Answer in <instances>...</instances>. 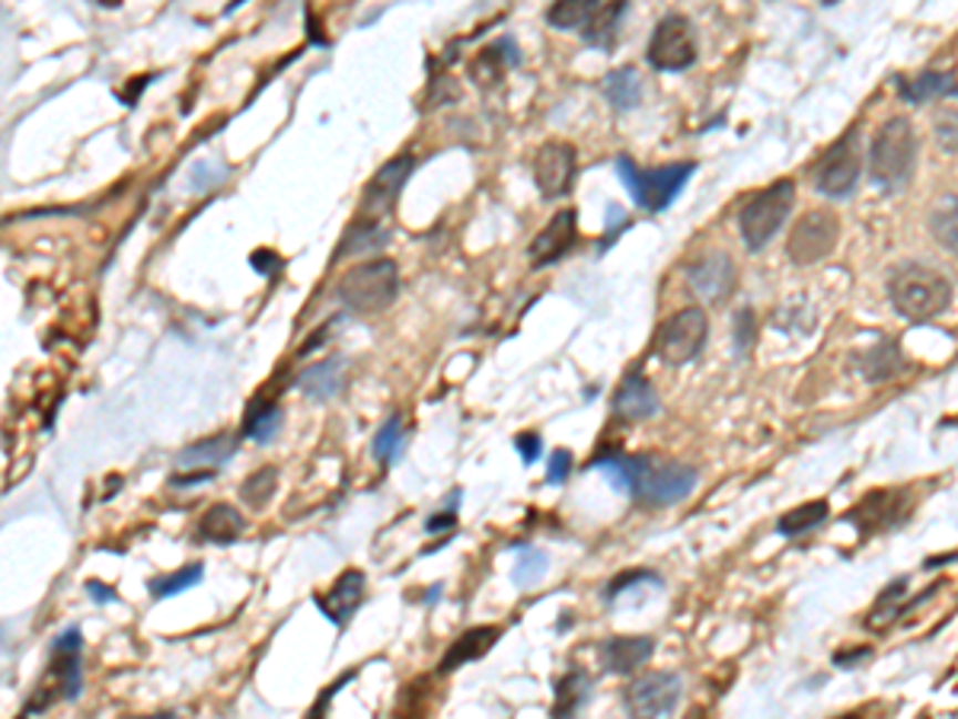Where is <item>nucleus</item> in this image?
Listing matches in <instances>:
<instances>
[{
  "label": "nucleus",
  "instance_id": "9d476101",
  "mask_svg": "<svg viewBox=\"0 0 958 719\" xmlns=\"http://www.w3.org/2000/svg\"><path fill=\"white\" fill-rule=\"evenodd\" d=\"M681 694H684V685H681V675H674V671L642 675L627 691V713H630V719L671 717Z\"/></svg>",
  "mask_w": 958,
  "mask_h": 719
},
{
  "label": "nucleus",
  "instance_id": "473e14b6",
  "mask_svg": "<svg viewBox=\"0 0 958 719\" xmlns=\"http://www.w3.org/2000/svg\"><path fill=\"white\" fill-rule=\"evenodd\" d=\"M827 515H831L827 502H805V505H799L793 512H786V515L776 522V531L786 534V537H799V534H805V531L822 525Z\"/></svg>",
  "mask_w": 958,
  "mask_h": 719
},
{
  "label": "nucleus",
  "instance_id": "37998d69",
  "mask_svg": "<svg viewBox=\"0 0 958 719\" xmlns=\"http://www.w3.org/2000/svg\"><path fill=\"white\" fill-rule=\"evenodd\" d=\"M751 332H754V314H751V310H741L739 330H735V352H739V356H744V352L751 349V339H754Z\"/></svg>",
  "mask_w": 958,
  "mask_h": 719
},
{
  "label": "nucleus",
  "instance_id": "bb28decb",
  "mask_svg": "<svg viewBox=\"0 0 958 719\" xmlns=\"http://www.w3.org/2000/svg\"><path fill=\"white\" fill-rule=\"evenodd\" d=\"M198 534H202V541H212V544H230L244 534V518L227 502H218L205 512Z\"/></svg>",
  "mask_w": 958,
  "mask_h": 719
},
{
  "label": "nucleus",
  "instance_id": "1a4fd4ad",
  "mask_svg": "<svg viewBox=\"0 0 958 719\" xmlns=\"http://www.w3.org/2000/svg\"><path fill=\"white\" fill-rule=\"evenodd\" d=\"M646 58L656 71H687L697 61V39L690 20L681 13H668L649 39Z\"/></svg>",
  "mask_w": 958,
  "mask_h": 719
},
{
  "label": "nucleus",
  "instance_id": "a18cd8bd",
  "mask_svg": "<svg viewBox=\"0 0 958 719\" xmlns=\"http://www.w3.org/2000/svg\"><path fill=\"white\" fill-rule=\"evenodd\" d=\"M939 141L949 154H956V115H949V122L939 125Z\"/></svg>",
  "mask_w": 958,
  "mask_h": 719
},
{
  "label": "nucleus",
  "instance_id": "20e7f679",
  "mask_svg": "<svg viewBox=\"0 0 958 719\" xmlns=\"http://www.w3.org/2000/svg\"><path fill=\"white\" fill-rule=\"evenodd\" d=\"M693 170H697L693 164H668L658 166V170H639L627 154L617 157V173H620L624 186L630 189L636 205L646 208V212H665L681 195L687 179L693 176Z\"/></svg>",
  "mask_w": 958,
  "mask_h": 719
},
{
  "label": "nucleus",
  "instance_id": "39448f33",
  "mask_svg": "<svg viewBox=\"0 0 958 719\" xmlns=\"http://www.w3.org/2000/svg\"><path fill=\"white\" fill-rule=\"evenodd\" d=\"M795 202V183L793 179H776L770 189L758 193L744 208H741L739 230L741 240L748 249H764L776 230L783 227V222L790 218Z\"/></svg>",
  "mask_w": 958,
  "mask_h": 719
},
{
  "label": "nucleus",
  "instance_id": "aec40b11",
  "mask_svg": "<svg viewBox=\"0 0 958 719\" xmlns=\"http://www.w3.org/2000/svg\"><path fill=\"white\" fill-rule=\"evenodd\" d=\"M656 643L649 637H614L601 643V665L614 675H632L652 659Z\"/></svg>",
  "mask_w": 958,
  "mask_h": 719
},
{
  "label": "nucleus",
  "instance_id": "9b49d317",
  "mask_svg": "<svg viewBox=\"0 0 958 719\" xmlns=\"http://www.w3.org/2000/svg\"><path fill=\"white\" fill-rule=\"evenodd\" d=\"M837 234H841V224L831 212H808L795 222L793 234H790V244H786V253L793 259L795 266H812L824 259L834 244H837Z\"/></svg>",
  "mask_w": 958,
  "mask_h": 719
},
{
  "label": "nucleus",
  "instance_id": "f3484780",
  "mask_svg": "<svg viewBox=\"0 0 958 719\" xmlns=\"http://www.w3.org/2000/svg\"><path fill=\"white\" fill-rule=\"evenodd\" d=\"M904 512V493H895V490H882V493H873L866 496L853 512L847 515V522L859 534H876V531H885L898 522V515Z\"/></svg>",
  "mask_w": 958,
  "mask_h": 719
},
{
  "label": "nucleus",
  "instance_id": "c03bdc74",
  "mask_svg": "<svg viewBox=\"0 0 958 719\" xmlns=\"http://www.w3.org/2000/svg\"><path fill=\"white\" fill-rule=\"evenodd\" d=\"M278 266H281V259H278L275 253H269V249H256V253H253V269H256V273L272 276Z\"/></svg>",
  "mask_w": 958,
  "mask_h": 719
},
{
  "label": "nucleus",
  "instance_id": "4c0bfd02",
  "mask_svg": "<svg viewBox=\"0 0 958 719\" xmlns=\"http://www.w3.org/2000/svg\"><path fill=\"white\" fill-rule=\"evenodd\" d=\"M595 3L588 0H566V3H553L547 10V23L556 29H581L585 20L591 17Z\"/></svg>",
  "mask_w": 958,
  "mask_h": 719
},
{
  "label": "nucleus",
  "instance_id": "cd10ccee",
  "mask_svg": "<svg viewBox=\"0 0 958 719\" xmlns=\"http://www.w3.org/2000/svg\"><path fill=\"white\" fill-rule=\"evenodd\" d=\"M627 13V3H595L591 17L581 27V39L595 49H610L614 35H617V23Z\"/></svg>",
  "mask_w": 958,
  "mask_h": 719
},
{
  "label": "nucleus",
  "instance_id": "f257e3e1",
  "mask_svg": "<svg viewBox=\"0 0 958 719\" xmlns=\"http://www.w3.org/2000/svg\"><path fill=\"white\" fill-rule=\"evenodd\" d=\"M888 298L910 323H930L952 307V281L920 263H904L888 281Z\"/></svg>",
  "mask_w": 958,
  "mask_h": 719
},
{
  "label": "nucleus",
  "instance_id": "0eeeda50",
  "mask_svg": "<svg viewBox=\"0 0 958 719\" xmlns=\"http://www.w3.org/2000/svg\"><path fill=\"white\" fill-rule=\"evenodd\" d=\"M697 490V471L690 464H652V458H639V471L632 480V496L649 505H678Z\"/></svg>",
  "mask_w": 958,
  "mask_h": 719
},
{
  "label": "nucleus",
  "instance_id": "e433bc0d",
  "mask_svg": "<svg viewBox=\"0 0 958 719\" xmlns=\"http://www.w3.org/2000/svg\"><path fill=\"white\" fill-rule=\"evenodd\" d=\"M930 230H933V237H936L942 247L949 249V253H956V247H958V240H956V195L942 198V202L933 208Z\"/></svg>",
  "mask_w": 958,
  "mask_h": 719
},
{
  "label": "nucleus",
  "instance_id": "c85d7f7f",
  "mask_svg": "<svg viewBox=\"0 0 958 719\" xmlns=\"http://www.w3.org/2000/svg\"><path fill=\"white\" fill-rule=\"evenodd\" d=\"M591 697V678L585 671L573 668L559 688H556V703H553V719H573Z\"/></svg>",
  "mask_w": 958,
  "mask_h": 719
},
{
  "label": "nucleus",
  "instance_id": "3c124183",
  "mask_svg": "<svg viewBox=\"0 0 958 719\" xmlns=\"http://www.w3.org/2000/svg\"><path fill=\"white\" fill-rule=\"evenodd\" d=\"M837 719H859V713H847V717H837Z\"/></svg>",
  "mask_w": 958,
  "mask_h": 719
},
{
  "label": "nucleus",
  "instance_id": "72a5a7b5",
  "mask_svg": "<svg viewBox=\"0 0 958 719\" xmlns=\"http://www.w3.org/2000/svg\"><path fill=\"white\" fill-rule=\"evenodd\" d=\"M387 240H390V234H387L378 222H358L356 227H349V234H346V240H342V247H339V256L381 249Z\"/></svg>",
  "mask_w": 958,
  "mask_h": 719
},
{
  "label": "nucleus",
  "instance_id": "2f4dec72",
  "mask_svg": "<svg viewBox=\"0 0 958 719\" xmlns=\"http://www.w3.org/2000/svg\"><path fill=\"white\" fill-rule=\"evenodd\" d=\"M281 429V407L275 403H253L247 422H244V435L259 444H269Z\"/></svg>",
  "mask_w": 958,
  "mask_h": 719
},
{
  "label": "nucleus",
  "instance_id": "7ed1b4c3",
  "mask_svg": "<svg viewBox=\"0 0 958 719\" xmlns=\"http://www.w3.org/2000/svg\"><path fill=\"white\" fill-rule=\"evenodd\" d=\"M339 301L352 314H381L400 295V269L393 259H371L349 269L336 288Z\"/></svg>",
  "mask_w": 958,
  "mask_h": 719
},
{
  "label": "nucleus",
  "instance_id": "603ef678",
  "mask_svg": "<svg viewBox=\"0 0 958 719\" xmlns=\"http://www.w3.org/2000/svg\"><path fill=\"white\" fill-rule=\"evenodd\" d=\"M20 719H27V717H20Z\"/></svg>",
  "mask_w": 958,
  "mask_h": 719
},
{
  "label": "nucleus",
  "instance_id": "79ce46f5",
  "mask_svg": "<svg viewBox=\"0 0 958 719\" xmlns=\"http://www.w3.org/2000/svg\"><path fill=\"white\" fill-rule=\"evenodd\" d=\"M515 448H518L521 461L524 464H537V458H540V451H544V442H540V435H534V432H524V435H518L515 439Z\"/></svg>",
  "mask_w": 958,
  "mask_h": 719
},
{
  "label": "nucleus",
  "instance_id": "09e8293b",
  "mask_svg": "<svg viewBox=\"0 0 958 719\" xmlns=\"http://www.w3.org/2000/svg\"><path fill=\"white\" fill-rule=\"evenodd\" d=\"M86 588H90V598H93V602H112V598H115V595H112V588L100 585V582H90Z\"/></svg>",
  "mask_w": 958,
  "mask_h": 719
},
{
  "label": "nucleus",
  "instance_id": "423d86ee",
  "mask_svg": "<svg viewBox=\"0 0 958 719\" xmlns=\"http://www.w3.org/2000/svg\"><path fill=\"white\" fill-rule=\"evenodd\" d=\"M707 336H710V320H707V310L700 307H684L678 310L674 317H668L656 332V359L678 368V364H687L693 361L703 346H707Z\"/></svg>",
  "mask_w": 958,
  "mask_h": 719
},
{
  "label": "nucleus",
  "instance_id": "b1692460",
  "mask_svg": "<svg viewBox=\"0 0 958 719\" xmlns=\"http://www.w3.org/2000/svg\"><path fill=\"white\" fill-rule=\"evenodd\" d=\"M518 61V45H515L512 39H498L495 45H490L483 55L470 64V78L476 83H483V86H486V83H498L502 74H505L508 68H515Z\"/></svg>",
  "mask_w": 958,
  "mask_h": 719
},
{
  "label": "nucleus",
  "instance_id": "a19ab883",
  "mask_svg": "<svg viewBox=\"0 0 958 719\" xmlns=\"http://www.w3.org/2000/svg\"><path fill=\"white\" fill-rule=\"evenodd\" d=\"M573 473V454L569 451H553L547 464V483H566V476Z\"/></svg>",
  "mask_w": 958,
  "mask_h": 719
},
{
  "label": "nucleus",
  "instance_id": "de8ad7c7",
  "mask_svg": "<svg viewBox=\"0 0 958 719\" xmlns=\"http://www.w3.org/2000/svg\"><path fill=\"white\" fill-rule=\"evenodd\" d=\"M859 659H869V649H856V653H837V656H834V665H844V668H849V665H856Z\"/></svg>",
  "mask_w": 958,
  "mask_h": 719
},
{
  "label": "nucleus",
  "instance_id": "2eb2a0df",
  "mask_svg": "<svg viewBox=\"0 0 958 719\" xmlns=\"http://www.w3.org/2000/svg\"><path fill=\"white\" fill-rule=\"evenodd\" d=\"M575 212L573 208H563V212H556L553 218L547 222V227L537 234V240L530 244V249H527V256H530V266L534 269H540V266H549V263H556L563 253H569L575 244V237H578V227H575Z\"/></svg>",
  "mask_w": 958,
  "mask_h": 719
},
{
  "label": "nucleus",
  "instance_id": "393cba45",
  "mask_svg": "<svg viewBox=\"0 0 958 719\" xmlns=\"http://www.w3.org/2000/svg\"><path fill=\"white\" fill-rule=\"evenodd\" d=\"M902 368H904L902 349H898V342L888 339V336H882L876 346L859 359V371H863V378H866L869 384H878V381L895 378Z\"/></svg>",
  "mask_w": 958,
  "mask_h": 719
},
{
  "label": "nucleus",
  "instance_id": "5701e85b",
  "mask_svg": "<svg viewBox=\"0 0 958 719\" xmlns=\"http://www.w3.org/2000/svg\"><path fill=\"white\" fill-rule=\"evenodd\" d=\"M346 371H349V361L339 359V356L320 361V364H310L298 378V390L310 400H329L346 388Z\"/></svg>",
  "mask_w": 958,
  "mask_h": 719
},
{
  "label": "nucleus",
  "instance_id": "f704fd0d",
  "mask_svg": "<svg viewBox=\"0 0 958 719\" xmlns=\"http://www.w3.org/2000/svg\"><path fill=\"white\" fill-rule=\"evenodd\" d=\"M403 448H406L403 422H400V415H390L381 425L378 439H374V454H378V461H383V464H396L400 454H403Z\"/></svg>",
  "mask_w": 958,
  "mask_h": 719
},
{
  "label": "nucleus",
  "instance_id": "a878e982",
  "mask_svg": "<svg viewBox=\"0 0 958 719\" xmlns=\"http://www.w3.org/2000/svg\"><path fill=\"white\" fill-rule=\"evenodd\" d=\"M604 96L617 112H630L642 103V78L636 68H617L604 78Z\"/></svg>",
  "mask_w": 958,
  "mask_h": 719
},
{
  "label": "nucleus",
  "instance_id": "49530a36",
  "mask_svg": "<svg viewBox=\"0 0 958 719\" xmlns=\"http://www.w3.org/2000/svg\"><path fill=\"white\" fill-rule=\"evenodd\" d=\"M454 522H457V515H454V509H447V512H441L439 518H429V531L432 534H439V531H447V527H454Z\"/></svg>",
  "mask_w": 958,
  "mask_h": 719
},
{
  "label": "nucleus",
  "instance_id": "4468645a",
  "mask_svg": "<svg viewBox=\"0 0 958 719\" xmlns=\"http://www.w3.org/2000/svg\"><path fill=\"white\" fill-rule=\"evenodd\" d=\"M690 288L707 301H725L735 291V263L729 253H710L690 266Z\"/></svg>",
  "mask_w": 958,
  "mask_h": 719
},
{
  "label": "nucleus",
  "instance_id": "6ab92c4d",
  "mask_svg": "<svg viewBox=\"0 0 958 719\" xmlns=\"http://www.w3.org/2000/svg\"><path fill=\"white\" fill-rule=\"evenodd\" d=\"M361 598H364V573L349 569V573H342L339 579L332 582V588H329L327 595L317 598V605H320V610L327 614L332 624L346 627L349 617H352L358 605H361Z\"/></svg>",
  "mask_w": 958,
  "mask_h": 719
},
{
  "label": "nucleus",
  "instance_id": "a211bd4d",
  "mask_svg": "<svg viewBox=\"0 0 958 719\" xmlns=\"http://www.w3.org/2000/svg\"><path fill=\"white\" fill-rule=\"evenodd\" d=\"M52 675L55 694L64 700H74L81 694V630H68L52 646Z\"/></svg>",
  "mask_w": 958,
  "mask_h": 719
},
{
  "label": "nucleus",
  "instance_id": "8fccbe9b",
  "mask_svg": "<svg viewBox=\"0 0 958 719\" xmlns=\"http://www.w3.org/2000/svg\"><path fill=\"white\" fill-rule=\"evenodd\" d=\"M125 719H179V717H173V713H157V717H125Z\"/></svg>",
  "mask_w": 958,
  "mask_h": 719
},
{
  "label": "nucleus",
  "instance_id": "dca6fc26",
  "mask_svg": "<svg viewBox=\"0 0 958 719\" xmlns=\"http://www.w3.org/2000/svg\"><path fill=\"white\" fill-rule=\"evenodd\" d=\"M614 410L624 422H646L658 413V393L642 371H630L614 397Z\"/></svg>",
  "mask_w": 958,
  "mask_h": 719
},
{
  "label": "nucleus",
  "instance_id": "7c9ffc66",
  "mask_svg": "<svg viewBox=\"0 0 958 719\" xmlns=\"http://www.w3.org/2000/svg\"><path fill=\"white\" fill-rule=\"evenodd\" d=\"M907 588V579H898L895 585H888L882 595H878L876 608H873V614L866 617V627H873V630H888L898 617L904 614V592Z\"/></svg>",
  "mask_w": 958,
  "mask_h": 719
},
{
  "label": "nucleus",
  "instance_id": "58836bf2",
  "mask_svg": "<svg viewBox=\"0 0 958 719\" xmlns=\"http://www.w3.org/2000/svg\"><path fill=\"white\" fill-rule=\"evenodd\" d=\"M275 490H278V471L266 468V471H256L249 476L247 483H244V490H240V496L247 499L253 509H262V505L275 496Z\"/></svg>",
  "mask_w": 958,
  "mask_h": 719
},
{
  "label": "nucleus",
  "instance_id": "412c9836",
  "mask_svg": "<svg viewBox=\"0 0 958 719\" xmlns=\"http://www.w3.org/2000/svg\"><path fill=\"white\" fill-rule=\"evenodd\" d=\"M237 451V439L234 435H215L205 442L189 444L186 451H179L176 468L179 471H198V473H215L220 464H227Z\"/></svg>",
  "mask_w": 958,
  "mask_h": 719
},
{
  "label": "nucleus",
  "instance_id": "c9c22d12",
  "mask_svg": "<svg viewBox=\"0 0 958 719\" xmlns=\"http://www.w3.org/2000/svg\"><path fill=\"white\" fill-rule=\"evenodd\" d=\"M547 576V554L537 547H518V563L512 569V582L518 588H530Z\"/></svg>",
  "mask_w": 958,
  "mask_h": 719
},
{
  "label": "nucleus",
  "instance_id": "6e6552de",
  "mask_svg": "<svg viewBox=\"0 0 958 719\" xmlns=\"http://www.w3.org/2000/svg\"><path fill=\"white\" fill-rule=\"evenodd\" d=\"M863 170V151H859V132H849L841 141H834L815 170V189L827 198H847Z\"/></svg>",
  "mask_w": 958,
  "mask_h": 719
},
{
  "label": "nucleus",
  "instance_id": "f8f14e48",
  "mask_svg": "<svg viewBox=\"0 0 958 719\" xmlns=\"http://www.w3.org/2000/svg\"><path fill=\"white\" fill-rule=\"evenodd\" d=\"M412 170H415V157L412 154H400L390 164H383L374 179L368 183V189L361 195V222H378L383 215H390V208L396 205V198L403 193V186L410 183Z\"/></svg>",
  "mask_w": 958,
  "mask_h": 719
},
{
  "label": "nucleus",
  "instance_id": "4be33fe9",
  "mask_svg": "<svg viewBox=\"0 0 958 719\" xmlns=\"http://www.w3.org/2000/svg\"><path fill=\"white\" fill-rule=\"evenodd\" d=\"M502 637V630L498 627H473V630H466L464 637L454 639V646L444 653V659H441V675H447V671H457V668H464L466 662H476V659H483L490 649L495 646V639Z\"/></svg>",
  "mask_w": 958,
  "mask_h": 719
},
{
  "label": "nucleus",
  "instance_id": "f03ea898",
  "mask_svg": "<svg viewBox=\"0 0 958 719\" xmlns=\"http://www.w3.org/2000/svg\"><path fill=\"white\" fill-rule=\"evenodd\" d=\"M917 166V132L910 119L895 115L882 122L869 147V176L882 193H902Z\"/></svg>",
  "mask_w": 958,
  "mask_h": 719
},
{
  "label": "nucleus",
  "instance_id": "ddd939ff",
  "mask_svg": "<svg viewBox=\"0 0 958 719\" xmlns=\"http://www.w3.org/2000/svg\"><path fill=\"white\" fill-rule=\"evenodd\" d=\"M575 147L569 141H547L540 144L537 157H534V183L544 198H559L573 189L575 179Z\"/></svg>",
  "mask_w": 958,
  "mask_h": 719
},
{
  "label": "nucleus",
  "instance_id": "ea45409f",
  "mask_svg": "<svg viewBox=\"0 0 958 719\" xmlns=\"http://www.w3.org/2000/svg\"><path fill=\"white\" fill-rule=\"evenodd\" d=\"M202 576H205L202 566L192 563V566H186V569H179V573H169V576H164V579L151 582V592H154L157 598H169V595H179V592H186V588H192V585H198Z\"/></svg>",
  "mask_w": 958,
  "mask_h": 719
},
{
  "label": "nucleus",
  "instance_id": "c756f323",
  "mask_svg": "<svg viewBox=\"0 0 958 719\" xmlns=\"http://www.w3.org/2000/svg\"><path fill=\"white\" fill-rule=\"evenodd\" d=\"M902 96L910 103V106H920V103H930L933 96H956V74H936V71H927L914 81H902L898 83Z\"/></svg>",
  "mask_w": 958,
  "mask_h": 719
}]
</instances>
